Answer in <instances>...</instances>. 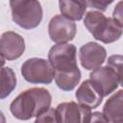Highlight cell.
Instances as JSON below:
<instances>
[{
    "mask_svg": "<svg viewBox=\"0 0 123 123\" xmlns=\"http://www.w3.org/2000/svg\"><path fill=\"white\" fill-rule=\"evenodd\" d=\"M52 102L49 90L44 87H32L22 91L10 105V111L18 120H29L47 111Z\"/></svg>",
    "mask_w": 123,
    "mask_h": 123,
    "instance_id": "obj_1",
    "label": "cell"
},
{
    "mask_svg": "<svg viewBox=\"0 0 123 123\" xmlns=\"http://www.w3.org/2000/svg\"><path fill=\"white\" fill-rule=\"evenodd\" d=\"M84 25L95 39L105 44L117 41L123 32V24L98 11L87 12L84 18Z\"/></svg>",
    "mask_w": 123,
    "mask_h": 123,
    "instance_id": "obj_2",
    "label": "cell"
},
{
    "mask_svg": "<svg viewBox=\"0 0 123 123\" xmlns=\"http://www.w3.org/2000/svg\"><path fill=\"white\" fill-rule=\"evenodd\" d=\"M10 7L12 21L23 29H35L42 20L43 12L38 1L12 0L10 1Z\"/></svg>",
    "mask_w": 123,
    "mask_h": 123,
    "instance_id": "obj_3",
    "label": "cell"
},
{
    "mask_svg": "<svg viewBox=\"0 0 123 123\" xmlns=\"http://www.w3.org/2000/svg\"><path fill=\"white\" fill-rule=\"evenodd\" d=\"M48 62L55 73H68L78 70L76 46L71 43L53 45L48 52Z\"/></svg>",
    "mask_w": 123,
    "mask_h": 123,
    "instance_id": "obj_4",
    "label": "cell"
},
{
    "mask_svg": "<svg viewBox=\"0 0 123 123\" xmlns=\"http://www.w3.org/2000/svg\"><path fill=\"white\" fill-rule=\"evenodd\" d=\"M54 74V69L49 62L41 58L28 59L21 65V75L31 84H51Z\"/></svg>",
    "mask_w": 123,
    "mask_h": 123,
    "instance_id": "obj_5",
    "label": "cell"
},
{
    "mask_svg": "<svg viewBox=\"0 0 123 123\" xmlns=\"http://www.w3.org/2000/svg\"><path fill=\"white\" fill-rule=\"evenodd\" d=\"M89 80L96 85L103 97L110 95L122 85V76L118 75L111 67L108 65L100 66L92 70L89 74Z\"/></svg>",
    "mask_w": 123,
    "mask_h": 123,
    "instance_id": "obj_6",
    "label": "cell"
},
{
    "mask_svg": "<svg viewBox=\"0 0 123 123\" xmlns=\"http://www.w3.org/2000/svg\"><path fill=\"white\" fill-rule=\"evenodd\" d=\"M77 33L76 23L57 14L51 18L48 24V34L50 39L57 44L67 43L72 40Z\"/></svg>",
    "mask_w": 123,
    "mask_h": 123,
    "instance_id": "obj_7",
    "label": "cell"
},
{
    "mask_svg": "<svg viewBox=\"0 0 123 123\" xmlns=\"http://www.w3.org/2000/svg\"><path fill=\"white\" fill-rule=\"evenodd\" d=\"M107 51L105 47L95 41H89L82 45L79 50L81 65L86 70H94L100 67L106 61Z\"/></svg>",
    "mask_w": 123,
    "mask_h": 123,
    "instance_id": "obj_8",
    "label": "cell"
},
{
    "mask_svg": "<svg viewBox=\"0 0 123 123\" xmlns=\"http://www.w3.org/2000/svg\"><path fill=\"white\" fill-rule=\"evenodd\" d=\"M25 51V40L22 36L8 31L0 37V56L4 60L13 61L22 56Z\"/></svg>",
    "mask_w": 123,
    "mask_h": 123,
    "instance_id": "obj_9",
    "label": "cell"
},
{
    "mask_svg": "<svg viewBox=\"0 0 123 123\" xmlns=\"http://www.w3.org/2000/svg\"><path fill=\"white\" fill-rule=\"evenodd\" d=\"M56 111L60 123H86L91 112L89 109L73 101L59 104Z\"/></svg>",
    "mask_w": 123,
    "mask_h": 123,
    "instance_id": "obj_10",
    "label": "cell"
},
{
    "mask_svg": "<svg viewBox=\"0 0 123 123\" xmlns=\"http://www.w3.org/2000/svg\"><path fill=\"white\" fill-rule=\"evenodd\" d=\"M75 97L78 101V104L89 110L99 107L104 98L99 88L89 79L85 80L80 85L76 90Z\"/></svg>",
    "mask_w": 123,
    "mask_h": 123,
    "instance_id": "obj_11",
    "label": "cell"
},
{
    "mask_svg": "<svg viewBox=\"0 0 123 123\" xmlns=\"http://www.w3.org/2000/svg\"><path fill=\"white\" fill-rule=\"evenodd\" d=\"M103 115L110 123H123V90L119 89L105 103Z\"/></svg>",
    "mask_w": 123,
    "mask_h": 123,
    "instance_id": "obj_12",
    "label": "cell"
},
{
    "mask_svg": "<svg viewBox=\"0 0 123 123\" xmlns=\"http://www.w3.org/2000/svg\"><path fill=\"white\" fill-rule=\"evenodd\" d=\"M59 8L61 12V15L71 20V21H79L85 16V12L86 11V1H73V0H60Z\"/></svg>",
    "mask_w": 123,
    "mask_h": 123,
    "instance_id": "obj_13",
    "label": "cell"
},
{
    "mask_svg": "<svg viewBox=\"0 0 123 123\" xmlns=\"http://www.w3.org/2000/svg\"><path fill=\"white\" fill-rule=\"evenodd\" d=\"M17 79L11 67H3L0 70V99L7 98L16 87Z\"/></svg>",
    "mask_w": 123,
    "mask_h": 123,
    "instance_id": "obj_14",
    "label": "cell"
},
{
    "mask_svg": "<svg viewBox=\"0 0 123 123\" xmlns=\"http://www.w3.org/2000/svg\"><path fill=\"white\" fill-rule=\"evenodd\" d=\"M82 78L80 69L68 72V73H55L54 79L57 86L63 91H71L73 90L77 85L80 83Z\"/></svg>",
    "mask_w": 123,
    "mask_h": 123,
    "instance_id": "obj_15",
    "label": "cell"
},
{
    "mask_svg": "<svg viewBox=\"0 0 123 123\" xmlns=\"http://www.w3.org/2000/svg\"><path fill=\"white\" fill-rule=\"evenodd\" d=\"M34 123H60L56 109L50 107L47 111L37 115Z\"/></svg>",
    "mask_w": 123,
    "mask_h": 123,
    "instance_id": "obj_16",
    "label": "cell"
},
{
    "mask_svg": "<svg viewBox=\"0 0 123 123\" xmlns=\"http://www.w3.org/2000/svg\"><path fill=\"white\" fill-rule=\"evenodd\" d=\"M122 62L123 57L121 55H112L108 58L107 65L111 67L118 75L122 76Z\"/></svg>",
    "mask_w": 123,
    "mask_h": 123,
    "instance_id": "obj_17",
    "label": "cell"
},
{
    "mask_svg": "<svg viewBox=\"0 0 123 123\" xmlns=\"http://www.w3.org/2000/svg\"><path fill=\"white\" fill-rule=\"evenodd\" d=\"M86 6L87 7H91L94 8L96 10H98V12H105L107 7L109 5H111L112 3V1H105V0H89V1H86Z\"/></svg>",
    "mask_w": 123,
    "mask_h": 123,
    "instance_id": "obj_18",
    "label": "cell"
},
{
    "mask_svg": "<svg viewBox=\"0 0 123 123\" xmlns=\"http://www.w3.org/2000/svg\"><path fill=\"white\" fill-rule=\"evenodd\" d=\"M86 123H110V122L103 115L102 112H100V111H93V112H90V114L87 117Z\"/></svg>",
    "mask_w": 123,
    "mask_h": 123,
    "instance_id": "obj_19",
    "label": "cell"
},
{
    "mask_svg": "<svg viewBox=\"0 0 123 123\" xmlns=\"http://www.w3.org/2000/svg\"><path fill=\"white\" fill-rule=\"evenodd\" d=\"M122 1L118 2L116 7L114 8V11H113V13H112V18L115 19L116 21H118L119 23L123 24V20H122Z\"/></svg>",
    "mask_w": 123,
    "mask_h": 123,
    "instance_id": "obj_20",
    "label": "cell"
},
{
    "mask_svg": "<svg viewBox=\"0 0 123 123\" xmlns=\"http://www.w3.org/2000/svg\"><path fill=\"white\" fill-rule=\"evenodd\" d=\"M0 123H7V121H6V117H5V115H4V113L0 111Z\"/></svg>",
    "mask_w": 123,
    "mask_h": 123,
    "instance_id": "obj_21",
    "label": "cell"
},
{
    "mask_svg": "<svg viewBox=\"0 0 123 123\" xmlns=\"http://www.w3.org/2000/svg\"><path fill=\"white\" fill-rule=\"evenodd\" d=\"M4 64H5V60L0 56V70H1V68H3Z\"/></svg>",
    "mask_w": 123,
    "mask_h": 123,
    "instance_id": "obj_22",
    "label": "cell"
}]
</instances>
